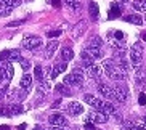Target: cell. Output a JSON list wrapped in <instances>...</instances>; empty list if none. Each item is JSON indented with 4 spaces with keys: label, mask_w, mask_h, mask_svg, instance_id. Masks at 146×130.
<instances>
[{
    "label": "cell",
    "mask_w": 146,
    "mask_h": 130,
    "mask_svg": "<svg viewBox=\"0 0 146 130\" xmlns=\"http://www.w3.org/2000/svg\"><path fill=\"white\" fill-rule=\"evenodd\" d=\"M101 66H103L104 74L112 80H125V77H127V72L120 69L114 60H104Z\"/></svg>",
    "instance_id": "cell-1"
},
{
    "label": "cell",
    "mask_w": 146,
    "mask_h": 130,
    "mask_svg": "<svg viewBox=\"0 0 146 130\" xmlns=\"http://www.w3.org/2000/svg\"><path fill=\"white\" fill-rule=\"evenodd\" d=\"M143 52H145V47H143L141 42H135L132 47H130L129 58H130V63H132L133 66L140 64V61H141V58H143Z\"/></svg>",
    "instance_id": "cell-2"
},
{
    "label": "cell",
    "mask_w": 146,
    "mask_h": 130,
    "mask_svg": "<svg viewBox=\"0 0 146 130\" xmlns=\"http://www.w3.org/2000/svg\"><path fill=\"white\" fill-rule=\"evenodd\" d=\"M80 69L85 71V74L90 79H98L100 74H101V71H103V68H101L100 64H96V63H93V61H82Z\"/></svg>",
    "instance_id": "cell-3"
},
{
    "label": "cell",
    "mask_w": 146,
    "mask_h": 130,
    "mask_svg": "<svg viewBox=\"0 0 146 130\" xmlns=\"http://www.w3.org/2000/svg\"><path fill=\"white\" fill-rule=\"evenodd\" d=\"M84 82V76H82V69H76L71 74L64 76V85H80Z\"/></svg>",
    "instance_id": "cell-4"
},
{
    "label": "cell",
    "mask_w": 146,
    "mask_h": 130,
    "mask_svg": "<svg viewBox=\"0 0 146 130\" xmlns=\"http://www.w3.org/2000/svg\"><path fill=\"white\" fill-rule=\"evenodd\" d=\"M42 45V39L37 37V35H24V39H23V47L26 48V50H35V48H39Z\"/></svg>",
    "instance_id": "cell-5"
},
{
    "label": "cell",
    "mask_w": 146,
    "mask_h": 130,
    "mask_svg": "<svg viewBox=\"0 0 146 130\" xmlns=\"http://www.w3.org/2000/svg\"><path fill=\"white\" fill-rule=\"evenodd\" d=\"M84 101H85L87 104H90L92 108H95L96 111H103L104 113V101L103 100H100V98H96V96L93 95H84Z\"/></svg>",
    "instance_id": "cell-6"
},
{
    "label": "cell",
    "mask_w": 146,
    "mask_h": 130,
    "mask_svg": "<svg viewBox=\"0 0 146 130\" xmlns=\"http://www.w3.org/2000/svg\"><path fill=\"white\" fill-rule=\"evenodd\" d=\"M98 92H100V95L103 96V98H106V100H111V101L116 100V98H114V88L109 87L108 84L100 82L98 84Z\"/></svg>",
    "instance_id": "cell-7"
},
{
    "label": "cell",
    "mask_w": 146,
    "mask_h": 130,
    "mask_svg": "<svg viewBox=\"0 0 146 130\" xmlns=\"http://www.w3.org/2000/svg\"><path fill=\"white\" fill-rule=\"evenodd\" d=\"M48 122H50V125H55V127H61V129H64L68 127V119H66L63 114H52V116L48 117Z\"/></svg>",
    "instance_id": "cell-8"
},
{
    "label": "cell",
    "mask_w": 146,
    "mask_h": 130,
    "mask_svg": "<svg viewBox=\"0 0 146 130\" xmlns=\"http://www.w3.org/2000/svg\"><path fill=\"white\" fill-rule=\"evenodd\" d=\"M108 114L103 113V111H92L88 114V121L93 122V124H106L108 122Z\"/></svg>",
    "instance_id": "cell-9"
},
{
    "label": "cell",
    "mask_w": 146,
    "mask_h": 130,
    "mask_svg": "<svg viewBox=\"0 0 146 130\" xmlns=\"http://www.w3.org/2000/svg\"><path fill=\"white\" fill-rule=\"evenodd\" d=\"M127 96H129V92L124 85H116L114 88V98H116L117 103H125L127 101Z\"/></svg>",
    "instance_id": "cell-10"
},
{
    "label": "cell",
    "mask_w": 146,
    "mask_h": 130,
    "mask_svg": "<svg viewBox=\"0 0 146 130\" xmlns=\"http://www.w3.org/2000/svg\"><path fill=\"white\" fill-rule=\"evenodd\" d=\"M66 109H68V113L71 114V116H80V114L84 113V106H82L79 101H71V103H68Z\"/></svg>",
    "instance_id": "cell-11"
},
{
    "label": "cell",
    "mask_w": 146,
    "mask_h": 130,
    "mask_svg": "<svg viewBox=\"0 0 146 130\" xmlns=\"http://www.w3.org/2000/svg\"><path fill=\"white\" fill-rule=\"evenodd\" d=\"M58 45H60L58 40H50V42L47 43V48H45V58H52L53 55H55Z\"/></svg>",
    "instance_id": "cell-12"
},
{
    "label": "cell",
    "mask_w": 146,
    "mask_h": 130,
    "mask_svg": "<svg viewBox=\"0 0 146 130\" xmlns=\"http://www.w3.org/2000/svg\"><path fill=\"white\" fill-rule=\"evenodd\" d=\"M23 113V106L21 104H10L7 109H3V114H8V116H16V114H21Z\"/></svg>",
    "instance_id": "cell-13"
},
{
    "label": "cell",
    "mask_w": 146,
    "mask_h": 130,
    "mask_svg": "<svg viewBox=\"0 0 146 130\" xmlns=\"http://www.w3.org/2000/svg\"><path fill=\"white\" fill-rule=\"evenodd\" d=\"M87 31V21H79L77 24H76V27H74V32H72V35L77 39V37H80L84 32Z\"/></svg>",
    "instance_id": "cell-14"
},
{
    "label": "cell",
    "mask_w": 146,
    "mask_h": 130,
    "mask_svg": "<svg viewBox=\"0 0 146 130\" xmlns=\"http://www.w3.org/2000/svg\"><path fill=\"white\" fill-rule=\"evenodd\" d=\"M24 95H26V93H24V92L23 90H16V88H13V90H10L8 93H7V98H8V100H23V98H24Z\"/></svg>",
    "instance_id": "cell-15"
},
{
    "label": "cell",
    "mask_w": 146,
    "mask_h": 130,
    "mask_svg": "<svg viewBox=\"0 0 146 130\" xmlns=\"http://www.w3.org/2000/svg\"><path fill=\"white\" fill-rule=\"evenodd\" d=\"M124 21H127V23H133V24H137V26H141L143 23V18H141V15H129V16H124L122 18Z\"/></svg>",
    "instance_id": "cell-16"
},
{
    "label": "cell",
    "mask_w": 146,
    "mask_h": 130,
    "mask_svg": "<svg viewBox=\"0 0 146 130\" xmlns=\"http://www.w3.org/2000/svg\"><path fill=\"white\" fill-rule=\"evenodd\" d=\"M68 69V64L66 63H58L56 66H53V69H52V79L58 77L61 72H64V71Z\"/></svg>",
    "instance_id": "cell-17"
},
{
    "label": "cell",
    "mask_w": 146,
    "mask_h": 130,
    "mask_svg": "<svg viewBox=\"0 0 146 130\" xmlns=\"http://www.w3.org/2000/svg\"><path fill=\"white\" fill-rule=\"evenodd\" d=\"M31 84H32V76H29V74H24L21 77V80H19V85H21L23 90H27L31 87Z\"/></svg>",
    "instance_id": "cell-18"
},
{
    "label": "cell",
    "mask_w": 146,
    "mask_h": 130,
    "mask_svg": "<svg viewBox=\"0 0 146 130\" xmlns=\"http://www.w3.org/2000/svg\"><path fill=\"white\" fill-rule=\"evenodd\" d=\"M88 11H90L92 19H98L100 8H98V5H96V2H90V5H88Z\"/></svg>",
    "instance_id": "cell-19"
},
{
    "label": "cell",
    "mask_w": 146,
    "mask_h": 130,
    "mask_svg": "<svg viewBox=\"0 0 146 130\" xmlns=\"http://www.w3.org/2000/svg\"><path fill=\"white\" fill-rule=\"evenodd\" d=\"M122 13V8H120V5L119 2H116V3H112L111 5V10H109V18H114V16H119V15Z\"/></svg>",
    "instance_id": "cell-20"
},
{
    "label": "cell",
    "mask_w": 146,
    "mask_h": 130,
    "mask_svg": "<svg viewBox=\"0 0 146 130\" xmlns=\"http://www.w3.org/2000/svg\"><path fill=\"white\" fill-rule=\"evenodd\" d=\"M55 90L60 92L61 95H64V96H71V93H72V92H71V88H69L68 85H64V84H58V85L55 87Z\"/></svg>",
    "instance_id": "cell-21"
},
{
    "label": "cell",
    "mask_w": 146,
    "mask_h": 130,
    "mask_svg": "<svg viewBox=\"0 0 146 130\" xmlns=\"http://www.w3.org/2000/svg\"><path fill=\"white\" fill-rule=\"evenodd\" d=\"M72 58H74V52L71 48H63V50H61V60L64 61V63L69 60H72Z\"/></svg>",
    "instance_id": "cell-22"
},
{
    "label": "cell",
    "mask_w": 146,
    "mask_h": 130,
    "mask_svg": "<svg viewBox=\"0 0 146 130\" xmlns=\"http://www.w3.org/2000/svg\"><path fill=\"white\" fill-rule=\"evenodd\" d=\"M133 8L137 10V11H146V0H133Z\"/></svg>",
    "instance_id": "cell-23"
},
{
    "label": "cell",
    "mask_w": 146,
    "mask_h": 130,
    "mask_svg": "<svg viewBox=\"0 0 146 130\" xmlns=\"http://www.w3.org/2000/svg\"><path fill=\"white\" fill-rule=\"evenodd\" d=\"M104 113H106L108 116H109V114H111V116H116V114H117L116 106H114L111 101H106V103H104Z\"/></svg>",
    "instance_id": "cell-24"
},
{
    "label": "cell",
    "mask_w": 146,
    "mask_h": 130,
    "mask_svg": "<svg viewBox=\"0 0 146 130\" xmlns=\"http://www.w3.org/2000/svg\"><path fill=\"white\" fill-rule=\"evenodd\" d=\"M64 5L69 7L71 10H80V7H82L80 0H64Z\"/></svg>",
    "instance_id": "cell-25"
},
{
    "label": "cell",
    "mask_w": 146,
    "mask_h": 130,
    "mask_svg": "<svg viewBox=\"0 0 146 130\" xmlns=\"http://www.w3.org/2000/svg\"><path fill=\"white\" fill-rule=\"evenodd\" d=\"M2 3H3L8 10H13V8H16V7L21 5V0H3Z\"/></svg>",
    "instance_id": "cell-26"
},
{
    "label": "cell",
    "mask_w": 146,
    "mask_h": 130,
    "mask_svg": "<svg viewBox=\"0 0 146 130\" xmlns=\"http://www.w3.org/2000/svg\"><path fill=\"white\" fill-rule=\"evenodd\" d=\"M88 47H96V48H101L103 47V40H101V37H98V35H95L93 39L88 42Z\"/></svg>",
    "instance_id": "cell-27"
},
{
    "label": "cell",
    "mask_w": 146,
    "mask_h": 130,
    "mask_svg": "<svg viewBox=\"0 0 146 130\" xmlns=\"http://www.w3.org/2000/svg\"><path fill=\"white\" fill-rule=\"evenodd\" d=\"M8 61L10 63H11V61H21V55H19V52H18V50H10Z\"/></svg>",
    "instance_id": "cell-28"
},
{
    "label": "cell",
    "mask_w": 146,
    "mask_h": 130,
    "mask_svg": "<svg viewBox=\"0 0 146 130\" xmlns=\"http://www.w3.org/2000/svg\"><path fill=\"white\" fill-rule=\"evenodd\" d=\"M35 79L39 80V84H42V82H43L45 76H43V69H42V66H37V68H35Z\"/></svg>",
    "instance_id": "cell-29"
},
{
    "label": "cell",
    "mask_w": 146,
    "mask_h": 130,
    "mask_svg": "<svg viewBox=\"0 0 146 130\" xmlns=\"http://www.w3.org/2000/svg\"><path fill=\"white\" fill-rule=\"evenodd\" d=\"M61 32H63L61 29H56V31H48V32H47V35L50 37V39H55V37H60V35H61Z\"/></svg>",
    "instance_id": "cell-30"
},
{
    "label": "cell",
    "mask_w": 146,
    "mask_h": 130,
    "mask_svg": "<svg viewBox=\"0 0 146 130\" xmlns=\"http://www.w3.org/2000/svg\"><path fill=\"white\" fill-rule=\"evenodd\" d=\"M11 13V10H8L3 3H0V16H8Z\"/></svg>",
    "instance_id": "cell-31"
},
{
    "label": "cell",
    "mask_w": 146,
    "mask_h": 130,
    "mask_svg": "<svg viewBox=\"0 0 146 130\" xmlns=\"http://www.w3.org/2000/svg\"><path fill=\"white\" fill-rule=\"evenodd\" d=\"M19 63H21V68L24 71H29L31 69V61L29 60H23V58H21V61H19Z\"/></svg>",
    "instance_id": "cell-32"
},
{
    "label": "cell",
    "mask_w": 146,
    "mask_h": 130,
    "mask_svg": "<svg viewBox=\"0 0 146 130\" xmlns=\"http://www.w3.org/2000/svg\"><path fill=\"white\" fill-rule=\"evenodd\" d=\"M21 24H24V19H19V21L8 23V24H7V27H16V26H21Z\"/></svg>",
    "instance_id": "cell-33"
},
{
    "label": "cell",
    "mask_w": 146,
    "mask_h": 130,
    "mask_svg": "<svg viewBox=\"0 0 146 130\" xmlns=\"http://www.w3.org/2000/svg\"><path fill=\"white\" fill-rule=\"evenodd\" d=\"M140 77H143V79L146 77V71H145V69H140V68H137V79H138V80H140Z\"/></svg>",
    "instance_id": "cell-34"
},
{
    "label": "cell",
    "mask_w": 146,
    "mask_h": 130,
    "mask_svg": "<svg viewBox=\"0 0 146 130\" xmlns=\"http://www.w3.org/2000/svg\"><path fill=\"white\" fill-rule=\"evenodd\" d=\"M111 35H112V37H114V39H117V40H122V39H124V34H122L120 31H116L114 34H112V32H111Z\"/></svg>",
    "instance_id": "cell-35"
},
{
    "label": "cell",
    "mask_w": 146,
    "mask_h": 130,
    "mask_svg": "<svg viewBox=\"0 0 146 130\" xmlns=\"http://www.w3.org/2000/svg\"><path fill=\"white\" fill-rule=\"evenodd\" d=\"M138 101H140V104H146V95H145V93H140Z\"/></svg>",
    "instance_id": "cell-36"
},
{
    "label": "cell",
    "mask_w": 146,
    "mask_h": 130,
    "mask_svg": "<svg viewBox=\"0 0 146 130\" xmlns=\"http://www.w3.org/2000/svg\"><path fill=\"white\" fill-rule=\"evenodd\" d=\"M52 108H55V109H58V108H61V100H56L55 103L52 104Z\"/></svg>",
    "instance_id": "cell-37"
},
{
    "label": "cell",
    "mask_w": 146,
    "mask_h": 130,
    "mask_svg": "<svg viewBox=\"0 0 146 130\" xmlns=\"http://www.w3.org/2000/svg\"><path fill=\"white\" fill-rule=\"evenodd\" d=\"M133 130H146V127H145V124H137Z\"/></svg>",
    "instance_id": "cell-38"
},
{
    "label": "cell",
    "mask_w": 146,
    "mask_h": 130,
    "mask_svg": "<svg viewBox=\"0 0 146 130\" xmlns=\"http://www.w3.org/2000/svg\"><path fill=\"white\" fill-rule=\"evenodd\" d=\"M85 130H93V124L87 122V124H85Z\"/></svg>",
    "instance_id": "cell-39"
},
{
    "label": "cell",
    "mask_w": 146,
    "mask_h": 130,
    "mask_svg": "<svg viewBox=\"0 0 146 130\" xmlns=\"http://www.w3.org/2000/svg\"><path fill=\"white\" fill-rule=\"evenodd\" d=\"M47 130H63V129H61V127H55V125H50V127H48Z\"/></svg>",
    "instance_id": "cell-40"
},
{
    "label": "cell",
    "mask_w": 146,
    "mask_h": 130,
    "mask_svg": "<svg viewBox=\"0 0 146 130\" xmlns=\"http://www.w3.org/2000/svg\"><path fill=\"white\" fill-rule=\"evenodd\" d=\"M0 130H10L8 125H0Z\"/></svg>",
    "instance_id": "cell-41"
},
{
    "label": "cell",
    "mask_w": 146,
    "mask_h": 130,
    "mask_svg": "<svg viewBox=\"0 0 146 130\" xmlns=\"http://www.w3.org/2000/svg\"><path fill=\"white\" fill-rule=\"evenodd\" d=\"M32 130H43V127H40V125H35Z\"/></svg>",
    "instance_id": "cell-42"
},
{
    "label": "cell",
    "mask_w": 146,
    "mask_h": 130,
    "mask_svg": "<svg viewBox=\"0 0 146 130\" xmlns=\"http://www.w3.org/2000/svg\"><path fill=\"white\" fill-rule=\"evenodd\" d=\"M5 96V93H3V90H0V100H2V98H3Z\"/></svg>",
    "instance_id": "cell-43"
},
{
    "label": "cell",
    "mask_w": 146,
    "mask_h": 130,
    "mask_svg": "<svg viewBox=\"0 0 146 130\" xmlns=\"http://www.w3.org/2000/svg\"><path fill=\"white\" fill-rule=\"evenodd\" d=\"M53 5H56V7H58V5H60V2H58V0H53Z\"/></svg>",
    "instance_id": "cell-44"
},
{
    "label": "cell",
    "mask_w": 146,
    "mask_h": 130,
    "mask_svg": "<svg viewBox=\"0 0 146 130\" xmlns=\"http://www.w3.org/2000/svg\"><path fill=\"white\" fill-rule=\"evenodd\" d=\"M143 39H145V42H146V32H145V34H143Z\"/></svg>",
    "instance_id": "cell-45"
},
{
    "label": "cell",
    "mask_w": 146,
    "mask_h": 130,
    "mask_svg": "<svg viewBox=\"0 0 146 130\" xmlns=\"http://www.w3.org/2000/svg\"><path fill=\"white\" fill-rule=\"evenodd\" d=\"M2 114H3V109H0V116H2Z\"/></svg>",
    "instance_id": "cell-46"
},
{
    "label": "cell",
    "mask_w": 146,
    "mask_h": 130,
    "mask_svg": "<svg viewBox=\"0 0 146 130\" xmlns=\"http://www.w3.org/2000/svg\"><path fill=\"white\" fill-rule=\"evenodd\" d=\"M143 21H145V24H146V15H145V19H143Z\"/></svg>",
    "instance_id": "cell-47"
},
{
    "label": "cell",
    "mask_w": 146,
    "mask_h": 130,
    "mask_svg": "<svg viewBox=\"0 0 146 130\" xmlns=\"http://www.w3.org/2000/svg\"><path fill=\"white\" fill-rule=\"evenodd\" d=\"M119 2H129V0H119Z\"/></svg>",
    "instance_id": "cell-48"
}]
</instances>
